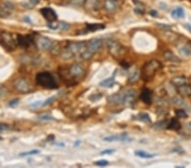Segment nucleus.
<instances>
[{"mask_svg":"<svg viewBox=\"0 0 191 168\" xmlns=\"http://www.w3.org/2000/svg\"><path fill=\"white\" fill-rule=\"evenodd\" d=\"M162 68V64L157 59H151L142 68V77L145 81H149L155 77L156 72Z\"/></svg>","mask_w":191,"mask_h":168,"instance_id":"obj_1","label":"nucleus"},{"mask_svg":"<svg viewBox=\"0 0 191 168\" xmlns=\"http://www.w3.org/2000/svg\"><path fill=\"white\" fill-rule=\"evenodd\" d=\"M37 83L45 88L48 89H55L58 88V84L54 77V76L48 71L39 72L36 76Z\"/></svg>","mask_w":191,"mask_h":168,"instance_id":"obj_2","label":"nucleus"},{"mask_svg":"<svg viewBox=\"0 0 191 168\" xmlns=\"http://www.w3.org/2000/svg\"><path fill=\"white\" fill-rule=\"evenodd\" d=\"M87 44L84 42H76V43H70L64 50L62 56L65 59H71L74 56L82 55L85 50Z\"/></svg>","mask_w":191,"mask_h":168,"instance_id":"obj_3","label":"nucleus"},{"mask_svg":"<svg viewBox=\"0 0 191 168\" xmlns=\"http://www.w3.org/2000/svg\"><path fill=\"white\" fill-rule=\"evenodd\" d=\"M101 46L102 39H100V38H93V39L90 40L89 44L86 46L85 50L80 55V57L82 59H85V60L90 59L95 53H97L100 50Z\"/></svg>","mask_w":191,"mask_h":168,"instance_id":"obj_4","label":"nucleus"},{"mask_svg":"<svg viewBox=\"0 0 191 168\" xmlns=\"http://www.w3.org/2000/svg\"><path fill=\"white\" fill-rule=\"evenodd\" d=\"M0 43L9 51L14 50L16 48V46L18 45L17 37H15L13 34L6 32H3L1 34Z\"/></svg>","mask_w":191,"mask_h":168,"instance_id":"obj_5","label":"nucleus"},{"mask_svg":"<svg viewBox=\"0 0 191 168\" xmlns=\"http://www.w3.org/2000/svg\"><path fill=\"white\" fill-rule=\"evenodd\" d=\"M107 46H108L109 52L115 58H118L119 56H121L123 54L122 46L119 44L117 42H116L114 40H108L107 41Z\"/></svg>","mask_w":191,"mask_h":168,"instance_id":"obj_6","label":"nucleus"},{"mask_svg":"<svg viewBox=\"0 0 191 168\" xmlns=\"http://www.w3.org/2000/svg\"><path fill=\"white\" fill-rule=\"evenodd\" d=\"M121 93V99H122V104H132V103L134 101L136 92L134 89H127L120 93Z\"/></svg>","mask_w":191,"mask_h":168,"instance_id":"obj_7","label":"nucleus"},{"mask_svg":"<svg viewBox=\"0 0 191 168\" xmlns=\"http://www.w3.org/2000/svg\"><path fill=\"white\" fill-rule=\"evenodd\" d=\"M36 44L37 46L43 50H48L53 47V43L52 41L45 37H38L36 39Z\"/></svg>","mask_w":191,"mask_h":168,"instance_id":"obj_8","label":"nucleus"},{"mask_svg":"<svg viewBox=\"0 0 191 168\" xmlns=\"http://www.w3.org/2000/svg\"><path fill=\"white\" fill-rule=\"evenodd\" d=\"M40 13L42 14V15L44 17L47 21H48V22L55 21L57 18H58L55 11L51 8H43V9L40 10Z\"/></svg>","mask_w":191,"mask_h":168,"instance_id":"obj_9","label":"nucleus"},{"mask_svg":"<svg viewBox=\"0 0 191 168\" xmlns=\"http://www.w3.org/2000/svg\"><path fill=\"white\" fill-rule=\"evenodd\" d=\"M84 72H85V71H84L83 67L79 64L72 65L71 67L69 68V74L72 77H75V78L81 77L84 74Z\"/></svg>","mask_w":191,"mask_h":168,"instance_id":"obj_10","label":"nucleus"},{"mask_svg":"<svg viewBox=\"0 0 191 168\" xmlns=\"http://www.w3.org/2000/svg\"><path fill=\"white\" fill-rule=\"evenodd\" d=\"M14 8V5L12 4L10 2H4L0 5V17L6 18L11 14L12 10Z\"/></svg>","mask_w":191,"mask_h":168,"instance_id":"obj_11","label":"nucleus"},{"mask_svg":"<svg viewBox=\"0 0 191 168\" xmlns=\"http://www.w3.org/2000/svg\"><path fill=\"white\" fill-rule=\"evenodd\" d=\"M15 88L18 90L19 92H21V93H27L30 91V85L29 83L25 81L24 79H17L15 83Z\"/></svg>","mask_w":191,"mask_h":168,"instance_id":"obj_12","label":"nucleus"},{"mask_svg":"<svg viewBox=\"0 0 191 168\" xmlns=\"http://www.w3.org/2000/svg\"><path fill=\"white\" fill-rule=\"evenodd\" d=\"M127 139V134L125 133H121V134H115L111 135V136H107L104 137L103 138L104 141L105 142H122V141H126Z\"/></svg>","mask_w":191,"mask_h":168,"instance_id":"obj_13","label":"nucleus"},{"mask_svg":"<svg viewBox=\"0 0 191 168\" xmlns=\"http://www.w3.org/2000/svg\"><path fill=\"white\" fill-rule=\"evenodd\" d=\"M140 100L145 103L146 104H150L152 103V99H153V93L152 91L149 88H145L141 92L140 94Z\"/></svg>","mask_w":191,"mask_h":168,"instance_id":"obj_14","label":"nucleus"},{"mask_svg":"<svg viewBox=\"0 0 191 168\" xmlns=\"http://www.w3.org/2000/svg\"><path fill=\"white\" fill-rule=\"evenodd\" d=\"M118 3L116 0H105L104 8L108 13H114L117 10Z\"/></svg>","mask_w":191,"mask_h":168,"instance_id":"obj_15","label":"nucleus"},{"mask_svg":"<svg viewBox=\"0 0 191 168\" xmlns=\"http://www.w3.org/2000/svg\"><path fill=\"white\" fill-rule=\"evenodd\" d=\"M177 91L180 95L186 97L191 95V85L185 83L183 85H181L179 87H177Z\"/></svg>","mask_w":191,"mask_h":168,"instance_id":"obj_16","label":"nucleus"},{"mask_svg":"<svg viewBox=\"0 0 191 168\" xmlns=\"http://www.w3.org/2000/svg\"><path fill=\"white\" fill-rule=\"evenodd\" d=\"M163 57L165 60L168 62H172V63H179L181 62V59L176 55H174L172 51H166L163 54Z\"/></svg>","mask_w":191,"mask_h":168,"instance_id":"obj_17","label":"nucleus"},{"mask_svg":"<svg viewBox=\"0 0 191 168\" xmlns=\"http://www.w3.org/2000/svg\"><path fill=\"white\" fill-rule=\"evenodd\" d=\"M170 82L174 86V87H179L181 85H183L187 83V78L184 76H178L174 77L170 80Z\"/></svg>","mask_w":191,"mask_h":168,"instance_id":"obj_18","label":"nucleus"},{"mask_svg":"<svg viewBox=\"0 0 191 168\" xmlns=\"http://www.w3.org/2000/svg\"><path fill=\"white\" fill-rule=\"evenodd\" d=\"M171 15L174 19H182L184 17V10L182 7H177L171 12Z\"/></svg>","mask_w":191,"mask_h":168,"instance_id":"obj_19","label":"nucleus"},{"mask_svg":"<svg viewBox=\"0 0 191 168\" xmlns=\"http://www.w3.org/2000/svg\"><path fill=\"white\" fill-rule=\"evenodd\" d=\"M167 128L169 130H174V131H179L181 129V124L179 122L178 119L172 118L171 122L167 125Z\"/></svg>","mask_w":191,"mask_h":168,"instance_id":"obj_20","label":"nucleus"},{"mask_svg":"<svg viewBox=\"0 0 191 168\" xmlns=\"http://www.w3.org/2000/svg\"><path fill=\"white\" fill-rule=\"evenodd\" d=\"M17 41H18V45H21L22 47H28L29 44L32 43V39L29 37H24L21 35L17 36Z\"/></svg>","mask_w":191,"mask_h":168,"instance_id":"obj_21","label":"nucleus"},{"mask_svg":"<svg viewBox=\"0 0 191 168\" xmlns=\"http://www.w3.org/2000/svg\"><path fill=\"white\" fill-rule=\"evenodd\" d=\"M104 28H105V26L104 24H87L88 31L92 32L104 29Z\"/></svg>","mask_w":191,"mask_h":168,"instance_id":"obj_22","label":"nucleus"},{"mask_svg":"<svg viewBox=\"0 0 191 168\" xmlns=\"http://www.w3.org/2000/svg\"><path fill=\"white\" fill-rule=\"evenodd\" d=\"M85 4L89 10H98L100 9V3H99L98 0H88Z\"/></svg>","mask_w":191,"mask_h":168,"instance_id":"obj_23","label":"nucleus"},{"mask_svg":"<svg viewBox=\"0 0 191 168\" xmlns=\"http://www.w3.org/2000/svg\"><path fill=\"white\" fill-rule=\"evenodd\" d=\"M140 77V72L138 69H134L130 74H129V77H128V81L131 83H134L135 82H137L138 78Z\"/></svg>","mask_w":191,"mask_h":168,"instance_id":"obj_24","label":"nucleus"},{"mask_svg":"<svg viewBox=\"0 0 191 168\" xmlns=\"http://www.w3.org/2000/svg\"><path fill=\"white\" fill-rule=\"evenodd\" d=\"M114 84H115V78L113 76L112 77H109V78L102 81L100 83V86L102 88H111Z\"/></svg>","mask_w":191,"mask_h":168,"instance_id":"obj_25","label":"nucleus"},{"mask_svg":"<svg viewBox=\"0 0 191 168\" xmlns=\"http://www.w3.org/2000/svg\"><path fill=\"white\" fill-rule=\"evenodd\" d=\"M138 119L142 122H145V123H150L151 122V119H150V116L145 113V112H141L138 115Z\"/></svg>","mask_w":191,"mask_h":168,"instance_id":"obj_26","label":"nucleus"},{"mask_svg":"<svg viewBox=\"0 0 191 168\" xmlns=\"http://www.w3.org/2000/svg\"><path fill=\"white\" fill-rule=\"evenodd\" d=\"M180 53L183 55L189 56L191 55V42H189L188 44L184 45L182 48H180Z\"/></svg>","mask_w":191,"mask_h":168,"instance_id":"obj_27","label":"nucleus"},{"mask_svg":"<svg viewBox=\"0 0 191 168\" xmlns=\"http://www.w3.org/2000/svg\"><path fill=\"white\" fill-rule=\"evenodd\" d=\"M135 155L137 156L140 157V158H145V159H149V158H153L156 155L154 154H149V153H147L145 151H142V150H139V151H136L135 152Z\"/></svg>","mask_w":191,"mask_h":168,"instance_id":"obj_28","label":"nucleus"},{"mask_svg":"<svg viewBox=\"0 0 191 168\" xmlns=\"http://www.w3.org/2000/svg\"><path fill=\"white\" fill-rule=\"evenodd\" d=\"M175 114H176V116L179 119H186L188 118V114L186 113V111L184 110H182V109H178L175 111Z\"/></svg>","mask_w":191,"mask_h":168,"instance_id":"obj_29","label":"nucleus"},{"mask_svg":"<svg viewBox=\"0 0 191 168\" xmlns=\"http://www.w3.org/2000/svg\"><path fill=\"white\" fill-rule=\"evenodd\" d=\"M37 120L42 121V122H49V121H55V119L52 115H48V114H44V115L38 116V117H37Z\"/></svg>","mask_w":191,"mask_h":168,"instance_id":"obj_30","label":"nucleus"},{"mask_svg":"<svg viewBox=\"0 0 191 168\" xmlns=\"http://www.w3.org/2000/svg\"><path fill=\"white\" fill-rule=\"evenodd\" d=\"M40 151L38 149H33L31 151H27V152H24V153H21L20 156H33V155H37L39 154Z\"/></svg>","mask_w":191,"mask_h":168,"instance_id":"obj_31","label":"nucleus"},{"mask_svg":"<svg viewBox=\"0 0 191 168\" xmlns=\"http://www.w3.org/2000/svg\"><path fill=\"white\" fill-rule=\"evenodd\" d=\"M167 122L166 121H160L154 125V128L156 129H162L164 127H167Z\"/></svg>","mask_w":191,"mask_h":168,"instance_id":"obj_32","label":"nucleus"},{"mask_svg":"<svg viewBox=\"0 0 191 168\" xmlns=\"http://www.w3.org/2000/svg\"><path fill=\"white\" fill-rule=\"evenodd\" d=\"M59 27H60L62 31H66V30H67L68 28L70 27V26H69L68 23L65 22V21H61V22L59 23Z\"/></svg>","mask_w":191,"mask_h":168,"instance_id":"obj_33","label":"nucleus"},{"mask_svg":"<svg viewBox=\"0 0 191 168\" xmlns=\"http://www.w3.org/2000/svg\"><path fill=\"white\" fill-rule=\"evenodd\" d=\"M48 26L52 29V30H56L59 28V23H55V21H51V22L48 23Z\"/></svg>","mask_w":191,"mask_h":168,"instance_id":"obj_34","label":"nucleus"},{"mask_svg":"<svg viewBox=\"0 0 191 168\" xmlns=\"http://www.w3.org/2000/svg\"><path fill=\"white\" fill-rule=\"evenodd\" d=\"M94 164L97 165V166H99V167H105V166H107L109 163H108V161L105 160H99V161L94 162Z\"/></svg>","mask_w":191,"mask_h":168,"instance_id":"obj_35","label":"nucleus"},{"mask_svg":"<svg viewBox=\"0 0 191 168\" xmlns=\"http://www.w3.org/2000/svg\"><path fill=\"white\" fill-rule=\"evenodd\" d=\"M18 103H19V99H14V100H12L11 101L9 102V106L10 107H15L18 104Z\"/></svg>","mask_w":191,"mask_h":168,"instance_id":"obj_36","label":"nucleus"},{"mask_svg":"<svg viewBox=\"0 0 191 168\" xmlns=\"http://www.w3.org/2000/svg\"><path fill=\"white\" fill-rule=\"evenodd\" d=\"M55 97H51V98H49V99H48V100H46L43 103V106H45V105H48V104H50L53 101L55 100Z\"/></svg>","mask_w":191,"mask_h":168,"instance_id":"obj_37","label":"nucleus"},{"mask_svg":"<svg viewBox=\"0 0 191 168\" xmlns=\"http://www.w3.org/2000/svg\"><path fill=\"white\" fill-rule=\"evenodd\" d=\"M113 152H115V149H105L100 152V155H108V154H112Z\"/></svg>","mask_w":191,"mask_h":168,"instance_id":"obj_38","label":"nucleus"},{"mask_svg":"<svg viewBox=\"0 0 191 168\" xmlns=\"http://www.w3.org/2000/svg\"><path fill=\"white\" fill-rule=\"evenodd\" d=\"M9 128V126L6 124H0V131H4Z\"/></svg>","mask_w":191,"mask_h":168,"instance_id":"obj_39","label":"nucleus"},{"mask_svg":"<svg viewBox=\"0 0 191 168\" xmlns=\"http://www.w3.org/2000/svg\"><path fill=\"white\" fill-rule=\"evenodd\" d=\"M42 104H42V102H41V101H37V102H36V103L33 104L31 106H32V107H33V108L34 107L36 108V107H38V106H42Z\"/></svg>","mask_w":191,"mask_h":168,"instance_id":"obj_40","label":"nucleus"},{"mask_svg":"<svg viewBox=\"0 0 191 168\" xmlns=\"http://www.w3.org/2000/svg\"><path fill=\"white\" fill-rule=\"evenodd\" d=\"M149 15H152V16H157L158 12L156 11V10H150V11H149Z\"/></svg>","mask_w":191,"mask_h":168,"instance_id":"obj_41","label":"nucleus"},{"mask_svg":"<svg viewBox=\"0 0 191 168\" xmlns=\"http://www.w3.org/2000/svg\"><path fill=\"white\" fill-rule=\"evenodd\" d=\"M30 1V3H32V5L33 6V5H37V3H39V2H40V0H29Z\"/></svg>","mask_w":191,"mask_h":168,"instance_id":"obj_42","label":"nucleus"},{"mask_svg":"<svg viewBox=\"0 0 191 168\" xmlns=\"http://www.w3.org/2000/svg\"><path fill=\"white\" fill-rule=\"evenodd\" d=\"M81 143H82L81 140H77V141L75 142V144H74V147H78L79 144H80Z\"/></svg>","mask_w":191,"mask_h":168,"instance_id":"obj_43","label":"nucleus"},{"mask_svg":"<svg viewBox=\"0 0 191 168\" xmlns=\"http://www.w3.org/2000/svg\"><path fill=\"white\" fill-rule=\"evenodd\" d=\"M24 20H25V21H26V22L32 23L31 20H30V17H28V16H26V17H24Z\"/></svg>","mask_w":191,"mask_h":168,"instance_id":"obj_44","label":"nucleus"},{"mask_svg":"<svg viewBox=\"0 0 191 168\" xmlns=\"http://www.w3.org/2000/svg\"><path fill=\"white\" fill-rule=\"evenodd\" d=\"M185 27H186V28H187V29H188V30H189V31H190V32H191V25L190 24H186V25H185Z\"/></svg>","mask_w":191,"mask_h":168,"instance_id":"obj_45","label":"nucleus"},{"mask_svg":"<svg viewBox=\"0 0 191 168\" xmlns=\"http://www.w3.org/2000/svg\"><path fill=\"white\" fill-rule=\"evenodd\" d=\"M186 127H187V128L190 130L191 132V122H189V123H187V125H186Z\"/></svg>","mask_w":191,"mask_h":168,"instance_id":"obj_46","label":"nucleus"},{"mask_svg":"<svg viewBox=\"0 0 191 168\" xmlns=\"http://www.w3.org/2000/svg\"><path fill=\"white\" fill-rule=\"evenodd\" d=\"M0 139H2V138H1V137H0Z\"/></svg>","mask_w":191,"mask_h":168,"instance_id":"obj_47","label":"nucleus"},{"mask_svg":"<svg viewBox=\"0 0 191 168\" xmlns=\"http://www.w3.org/2000/svg\"><path fill=\"white\" fill-rule=\"evenodd\" d=\"M98 1H100V0H98Z\"/></svg>","mask_w":191,"mask_h":168,"instance_id":"obj_48","label":"nucleus"}]
</instances>
